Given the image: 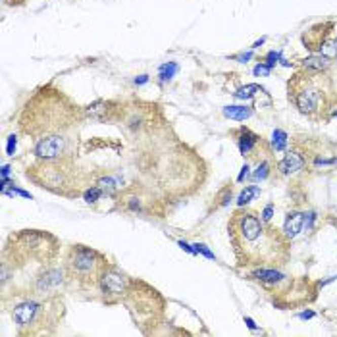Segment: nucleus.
<instances>
[{
	"label": "nucleus",
	"mask_w": 337,
	"mask_h": 337,
	"mask_svg": "<svg viewBox=\"0 0 337 337\" xmlns=\"http://www.w3.org/2000/svg\"><path fill=\"white\" fill-rule=\"evenodd\" d=\"M235 139H237V146H239V151L243 156H247V158H256L258 160V148L264 146L262 143V139H260L256 133H252L249 127H239L237 131H235ZM260 162V160H258Z\"/></svg>",
	"instance_id": "8"
},
{
	"label": "nucleus",
	"mask_w": 337,
	"mask_h": 337,
	"mask_svg": "<svg viewBox=\"0 0 337 337\" xmlns=\"http://www.w3.org/2000/svg\"><path fill=\"white\" fill-rule=\"evenodd\" d=\"M122 204H124V210L127 212H137V214H143L144 210V201L139 197V195H135V193H127V195H124L122 199Z\"/></svg>",
	"instance_id": "13"
},
{
	"label": "nucleus",
	"mask_w": 337,
	"mask_h": 337,
	"mask_svg": "<svg viewBox=\"0 0 337 337\" xmlns=\"http://www.w3.org/2000/svg\"><path fill=\"white\" fill-rule=\"evenodd\" d=\"M216 201H218L216 206H226V204L231 201V187H226V189L216 197Z\"/></svg>",
	"instance_id": "25"
},
{
	"label": "nucleus",
	"mask_w": 337,
	"mask_h": 337,
	"mask_svg": "<svg viewBox=\"0 0 337 337\" xmlns=\"http://www.w3.org/2000/svg\"><path fill=\"white\" fill-rule=\"evenodd\" d=\"M85 118V108L73 104L56 87L45 85L23 106L19 129L37 143L56 135H77V127Z\"/></svg>",
	"instance_id": "2"
},
{
	"label": "nucleus",
	"mask_w": 337,
	"mask_h": 337,
	"mask_svg": "<svg viewBox=\"0 0 337 337\" xmlns=\"http://www.w3.org/2000/svg\"><path fill=\"white\" fill-rule=\"evenodd\" d=\"M305 220H307V214H303V212H291L287 214V218H285V235H287L289 239H293V237H297L298 231L305 228Z\"/></svg>",
	"instance_id": "12"
},
{
	"label": "nucleus",
	"mask_w": 337,
	"mask_h": 337,
	"mask_svg": "<svg viewBox=\"0 0 337 337\" xmlns=\"http://www.w3.org/2000/svg\"><path fill=\"white\" fill-rule=\"evenodd\" d=\"M270 69H272L270 66H262V64H260V66L254 67V76H268Z\"/></svg>",
	"instance_id": "26"
},
{
	"label": "nucleus",
	"mask_w": 337,
	"mask_h": 337,
	"mask_svg": "<svg viewBox=\"0 0 337 337\" xmlns=\"http://www.w3.org/2000/svg\"><path fill=\"white\" fill-rule=\"evenodd\" d=\"M195 250H197V252H202V254H204L206 258H214V254H212L210 250L206 249L204 245H195Z\"/></svg>",
	"instance_id": "27"
},
{
	"label": "nucleus",
	"mask_w": 337,
	"mask_h": 337,
	"mask_svg": "<svg viewBox=\"0 0 337 337\" xmlns=\"http://www.w3.org/2000/svg\"><path fill=\"white\" fill-rule=\"evenodd\" d=\"M305 156L298 153V151H289L283 158H281V162L278 164V170L281 175H293V173L301 172L303 168H305Z\"/></svg>",
	"instance_id": "11"
},
{
	"label": "nucleus",
	"mask_w": 337,
	"mask_h": 337,
	"mask_svg": "<svg viewBox=\"0 0 337 337\" xmlns=\"http://www.w3.org/2000/svg\"><path fill=\"white\" fill-rule=\"evenodd\" d=\"M8 249H12L16 254L29 260H39V262H48L58 254V241L54 235L47 231L37 230H23L18 235L10 237Z\"/></svg>",
	"instance_id": "6"
},
{
	"label": "nucleus",
	"mask_w": 337,
	"mask_h": 337,
	"mask_svg": "<svg viewBox=\"0 0 337 337\" xmlns=\"http://www.w3.org/2000/svg\"><path fill=\"white\" fill-rule=\"evenodd\" d=\"M177 71V64H173V62H170V64H164L162 67H160V77H162L164 81L166 79H170V77H173V73Z\"/></svg>",
	"instance_id": "24"
},
{
	"label": "nucleus",
	"mask_w": 337,
	"mask_h": 337,
	"mask_svg": "<svg viewBox=\"0 0 337 337\" xmlns=\"http://www.w3.org/2000/svg\"><path fill=\"white\" fill-rule=\"evenodd\" d=\"M289 100L295 104L298 112L310 120H324L333 112L337 104V91L329 77L324 71L305 69L289 79L287 83Z\"/></svg>",
	"instance_id": "3"
},
{
	"label": "nucleus",
	"mask_w": 337,
	"mask_h": 337,
	"mask_svg": "<svg viewBox=\"0 0 337 337\" xmlns=\"http://www.w3.org/2000/svg\"><path fill=\"white\" fill-rule=\"evenodd\" d=\"M314 316V312H303V314H301V318H303V320H307V318H312Z\"/></svg>",
	"instance_id": "37"
},
{
	"label": "nucleus",
	"mask_w": 337,
	"mask_h": 337,
	"mask_svg": "<svg viewBox=\"0 0 337 337\" xmlns=\"http://www.w3.org/2000/svg\"><path fill=\"white\" fill-rule=\"evenodd\" d=\"M250 56H252V54H250V52H247V54H241V56H237V60H243V62H245V60H249Z\"/></svg>",
	"instance_id": "36"
},
{
	"label": "nucleus",
	"mask_w": 337,
	"mask_h": 337,
	"mask_svg": "<svg viewBox=\"0 0 337 337\" xmlns=\"http://www.w3.org/2000/svg\"><path fill=\"white\" fill-rule=\"evenodd\" d=\"M245 322H247V326H249L250 329H256V324H254V322H252L250 318H245Z\"/></svg>",
	"instance_id": "34"
},
{
	"label": "nucleus",
	"mask_w": 337,
	"mask_h": 337,
	"mask_svg": "<svg viewBox=\"0 0 337 337\" xmlns=\"http://www.w3.org/2000/svg\"><path fill=\"white\" fill-rule=\"evenodd\" d=\"M102 189L98 187V185H91V189H87L85 193H83V197H85V201L91 204V202H96L98 199H100V195H102Z\"/></svg>",
	"instance_id": "22"
},
{
	"label": "nucleus",
	"mask_w": 337,
	"mask_h": 337,
	"mask_svg": "<svg viewBox=\"0 0 337 337\" xmlns=\"http://www.w3.org/2000/svg\"><path fill=\"white\" fill-rule=\"evenodd\" d=\"M272 212H274V206H272V204H268V206L264 208V212H262L260 216H262V218H264L266 221H270V220H272Z\"/></svg>",
	"instance_id": "29"
},
{
	"label": "nucleus",
	"mask_w": 337,
	"mask_h": 337,
	"mask_svg": "<svg viewBox=\"0 0 337 337\" xmlns=\"http://www.w3.org/2000/svg\"><path fill=\"white\" fill-rule=\"evenodd\" d=\"M252 278L260 279V281H266V283H278V281H281L283 279V276L279 274V272H276V270H254L252 272Z\"/></svg>",
	"instance_id": "17"
},
{
	"label": "nucleus",
	"mask_w": 337,
	"mask_h": 337,
	"mask_svg": "<svg viewBox=\"0 0 337 337\" xmlns=\"http://www.w3.org/2000/svg\"><path fill=\"white\" fill-rule=\"evenodd\" d=\"M146 81H148V77L146 76H141L139 79H135V83H137V85H143V83H146Z\"/></svg>",
	"instance_id": "33"
},
{
	"label": "nucleus",
	"mask_w": 337,
	"mask_h": 337,
	"mask_svg": "<svg viewBox=\"0 0 337 337\" xmlns=\"http://www.w3.org/2000/svg\"><path fill=\"white\" fill-rule=\"evenodd\" d=\"M129 279L125 278L124 274H120L116 268H106V272L100 278V289L108 297V303H116L122 297L127 295V289H129Z\"/></svg>",
	"instance_id": "7"
},
{
	"label": "nucleus",
	"mask_w": 337,
	"mask_h": 337,
	"mask_svg": "<svg viewBox=\"0 0 337 337\" xmlns=\"http://www.w3.org/2000/svg\"><path fill=\"white\" fill-rule=\"evenodd\" d=\"M247 173H249V166H247V164H245V166H243V172L239 173V177H237V181H243V179H245V177H247Z\"/></svg>",
	"instance_id": "31"
},
{
	"label": "nucleus",
	"mask_w": 337,
	"mask_h": 337,
	"mask_svg": "<svg viewBox=\"0 0 337 337\" xmlns=\"http://www.w3.org/2000/svg\"><path fill=\"white\" fill-rule=\"evenodd\" d=\"M258 193H260V189H258V187H254V185H252V187H247V189H245V191L239 195V201H237V202H239L241 206H245V204H247V202H249L252 197H256Z\"/></svg>",
	"instance_id": "23"
},
{
	"label": "nucleus",
	"mask_w": 337,
	"mask_h": 337,
	"mask_svg": "<svg viewBox=\"0 0 337 337\" xmlns=\"http://www.w3.org/2000/svg\"><path fill=\"white\" fill-rule=\"evenodd\" d=\"M6 4H10V6H19V4H23L25 0H4Z\"/></svg>",
	"instance_id": "32"
},
{
	"label": "nucleus",
	"mask_w": 337,
	"mask_h": 337,
	"mask_svg": "<svg viewBox=\"0 0 337 337\" xmlns=\"http://www.w3.org/2000/svg\"><path fill=\"white\" fill-rule=\"evenodd\" d=\"M64 281H66V272H64V270L50 268L37 279L35 289H37V293H41V295H45V293H54Z\"/></svg>",
	"instance_id": "10"
},
{
	"label": "nucleus",
	"mask_w": 337,
	"mask_h": 337,
	"mask_svg": "<svg viewBox=\"0 0 337 337\" xmlns=\"http://www.w3.org/2000/svg\"><path fill=\"white\" fill-rule=\"evenodd\" d=\"M303 67L305 69H312V71H326L329 67V58L322 56V54H312L303 60Z\"/></svg>",
	"instance_id": "14"
},
{
	"label": "nucleus",
	"mask_w": 337,
	"mask_h": 337,
	"mask_svg": "<svg viewBox=\"0 0 337 337\" xmlns=\"http://www.w3.org/2000/svg\"><path fill=\"white\" fill-rule=\"evenodd\" d=\"M228 235L239 266H283L291 239L252 208H239L228 221Z\"/></svg>",
	"instance_id": "1"
},
{
	"label": "nucleus",
	"mask_w": 337,
	"mask_h": 337,
	"mask_svg": "<svg viewBox=\"0 0 337 337\" xmlns=\"http://www.w3.org/2000/svg\"><path fill=\"white\" fill-rule=\"evenodd\" d=\"M252 108L249 106H226L223 108V116H228L230 120H237V122H245L247 118H250Z\"/></svg>",
	"instance_id": "15"
},
{
	"label": "nucleus",
	"mask_w": 337,
	"mask_h": 337,
	"mask_svg": "<svg viewBox=\"0 0 337 337\" xmlns=\"http://www.w3.org/2000/svg\"><path fill=\"white\" fill-rule=\"evenodd\" d=\"M106 268H110V262L98 250L76 245L67 252L64 272H66V281L76 283L83 291H89V289L93 291L100 287V278Z\"/></svg>",
	"instance_id": "5"
},
{
	"label": "nucleus",
	"mask_w": 337,
	"mask_h": 337,
	"mask_svg": "<svg viewBox=\"0 0 337 337\" xmlns=\"http://www.w3.org/2000/svg\"><path fill=\"white\" fill-rule=\"evenodd\" d=\"M25 175L35 185L62 197L73 199L85 193L83 191L85 175L79 172L73 158H52V160L39 158L37 162L29 166Z\"/></svg>",
	"instance_id": "4"
},
{
	"label": "nucleus",
	"mask_w": 337,
	"mask_h": 337,
	"mask_svg": "<svg viewBox=\"0 0 337 337\" xmlns=\"http://www.w3.org/2000/svg\"><path fill=\"white\" fill-rule=\"evenodd\" d=\"M16 143H18V141H16V137L12 135V137L8 139V148H6L8 154H14V151H16Z\"/></svg>",
	"instance_id": "30"
},
{
	"label": "nucleus",
	"mask_w": 337,
	"mask_h": 337,
	"mask_svg": "<svg viewBox=\"0 0 337 337\" xmlns=\"http://www.w3.org/2000/svg\"><path fill=\"white\" fill-rule=\"evenodd\" d=\"M8 172H10V166H4V168H2V179L8 177Z\"/></svg>",
	"instance_id": "35"
},
{
	"label": "nucleus",
	"mask_w": 337,
	"mask_h": 337,
	"mask_svg": "<svg viewBox=\"0 0 337 337\" xmlns=\"http://www.w3.org/2000/svg\"><path fill=\"white\" fill-rule=\"evenodd\" d=\"M285 146H287V133L281 129H276L272 133V148L281 153V151H285Z\"/></svg>",
	"instance_id": "19"
},
{
	"label": "nucleus",
	"mask_w": 337,
	"mask_h": 337,
	"mask_svg": "<svg viewBox=\"0 0 337 337\" xmlns=\"http://www.w3.org/2000/svg\"><path fill=\"white\" fill-rule=\"evenodd\" d=\"M318 52H320L322 56L329 58V60L337 58V39H326V41L322 43V47L318 48Z\"/></svg>",
	"instance_id": "18"
},
{
	"label": "nucleus",
	"mask_w": 337,
	"mask_h": 337,
	"mask_svg": "<svg viewBox=\"0 0 337 337\" xmlns=\"http://www.w3.org/2000/svg\"><path fill=\"white\" fill-rule=\"evenodd\" d=\"M266 60H268V62H266V66L272 67V66H274V64H276V62H278V60H279V54H278V52H270Z\"/></svg>",
	"instance_id": "28"
},
{
	"label": "nucleus",
	"mask_w": 337,
	"mask_h": 337,
	"mask_svg": "<svg viewBox=\"0 0 337 337\" xmlns=\"http://www.w3.org/2000/svg\"><path fill=\"white\" fill-rule=\"evenodd\" d=\"M331 29H333V23H331V21H327V23H318V25L310 27L308 31H305V35H303V43H305V47H307L310 52L318 50V48L322 47V43H324L326 39H329Z\"/></svg>",
	"instance_id": "9"
},
{
	"label": "nucleus",
	"mask_w": 337,
	"mask_h": 337,
	"mask_svg": "<svg viewBox=\"0 0 337 337\" xmlns=\"http://www.w3.org/2000/svg\"><path fill=\"white\" fill-rule=\"evenodd\" d=\"M268 175H270V162H268V160H260L258 168H256V172L252 173V177L262 181V179H266Z\"/></svg>",
	"instance_id": "21"
},
{
	"label": "nucleus",
	"mask_w": 337,
	"mask_h": 337,
	"mask_svg": "<svg viewBox=\"0 0 337 337\" xmlns=\"http://www.w3.org/2000/svg\"><path fill=\"white\" fill-rule=\"evenodd\" d=\"M262 89H260L258 85H245V87H241V89H237V93H235V96L237 98H252V96L256 95V93H260Z\"/></svg>",
	"instance_id": "20"
},
{
	"label": "nucleus",
	"mask_w": 337,
	"mask_h": 337,
	"mask_svg": "<svg viewBox=\"0 0 337 337\" xmlns=\"http://www.w3.org/2000/svg\"><path fill=\"white\" fill-rule=\"evenodd\" d=\"M96 185L104 193H108V195H114L118 189H122V179L118 175H106V177H100L96 181Z\"/></svg>",
	"instance_id": "16"
}]
</instances>
